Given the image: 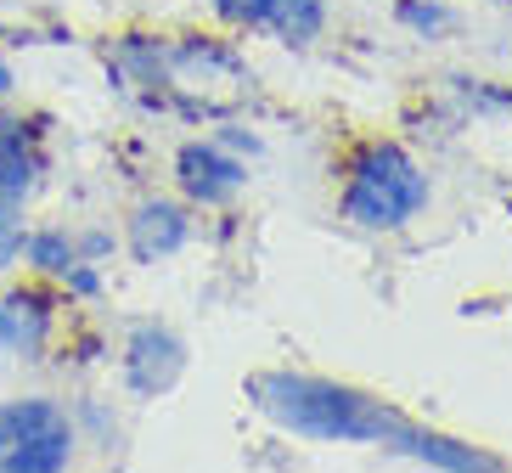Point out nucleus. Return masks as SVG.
<instances>
[{
  "mask_svg": "<svg viewBox=\"0 0 512 473\" xmlns=\"http://www.w3.org/2000/svg\"><path fill=\"white\" fill-rule=\"evenodd\" d=\"M248 400L265 417L299 434V440H338V445H389L400 457H417L428 468H456V473H496L501 462L490 451H473L462 440L428 434V428L406 423L400 412H389L383 400L349 389L332 378H304V372H259L248 378Z\"/></svg>",
  "mask_w": 512,
  "mask_h": 473,
  "instance_id": "obj_1",
  "label": "nucleus"
},
{
  "mask_svg": "<svg viewBox=\"0 0 512 473\" xmlns=\"http://www.w3.org/2000/svg\"><path fill=\"white\" fill-rule=\"evenodd\" d=\"M428 203V175L411 164L406 147L394 141H372L355 164H349L344 186V214L366 231H394Z\"/></svg>",
  "mask_w": 512,
  "mask_h": 473,
  "instance_id": "obj_2",
  "label": "nucleus"
},
{
  "mask_svg": "<svg viewBox=\"0 0 512 473\" xmlns=\"http://www.w3.org/2000/svg\"><path fill=\"white\" fill-rule=\"evenodd\" d=\"M74 457V423L57 400H6L0 406V473H57Z\"/></svg>",
  "mask_w": 512,
  "mask_h": 473,
  "instance_id": "obj_3",
  "label": "nucleus"
},
{
  "mask_svg": "<svg viewBox=\"0 0 512 473\" xmlns=\"http://www.w3.org/2000/svg\"><path fill=\"white\" fill-rule=\"evenodd\" d=\"M175 175H181V192L192 203H203V209H214V203H231L248 186V169L237 164V158L226 153V147H214V141H192V147H181V158H175Z\"/></svg>",
  "mask_w": 512,
  "mask_h": 473,
  "instance_id": "obj_4",
  "label": "nucleus"
},
{
  "mask_svg": "<svg viewBox=\"0 0 512 473\" xmlns=\"http://www.w3.org/2000/svg\"><path fill=\"white\" fill-rule=\"evenodd\" d=\"M181 367H186V350L169 327H136L130 344H124V383L136 395H164L169 383L181 378Z\"/></svg>",
  "mask_w": 512,
  "mask_h": 473,
  "instance_id": "obj_5",
  "label": "nucleus"
},
{
  "mask_svg": "<svg viewBox=\"0 0 512 473\" xmlns=\"http://www.w3.org/2000/svg\"><path fill=\"white\" fill-rule=\"evenodd\" d=\"M51 338V293L17 288L0 299V350H12L17 361H40Z\"/></svg>",
  "mask_w": 512,
  "mask_h": 473,
  "instance_id": "obj_6",
  "label": "nucleus"
},
{
  "mask_svg": "<svg viewBox=\"0 0 512 473\" xmlns=\"http://www.w3.org/2000/svg\"><path fill=\"white\" fill-rule=\"evenodd\" d=\"M192 237V220H186L181 203H164V198H147L130 220V248H136V260H169L175 248H186Z\"/></svg>",
  "mask_w": 512,
  "mask_h": 473,
  "instance_id": "obj_7",
  "label": "nucleus"
},
{
  "mask_svg": "<svg viewBox=\"0 0 512 473\" xmlns=\"http://www.w3.org/2000/svg\"><path fill=\"white\" fill-rule=\"evenodd\" d=\"M34 181H40L34 130L23 119H6V113H0V209H17V203L34 192Z\"/></svg>",
  "mask_w": 512,
  "mask_h": 473,
  "instance_id": "obj_8",
  "label": "nucleus"
},
{
  "mask_svg": "<svg viewBox=\"0 0 512 473\" xmlns=\"http://www.w3.org/2000/svg\"><path fill=\"white\" fill-rule=\"evenodd\" d=\"M265 29H271L276 40H287V46H304V40H316V34L327 29V6H321V0H276Z\"/></svg>",
  "mask_w": 512,
  "mask_h": 473,
  "instance_id": "obj_9",
  "label": "nucleus"
},
{
  "mask_svg": "<svg viewBox=\"0 0 512 473\" xmlns=\"http://www.w3.org/2000/svg\"><path fill=\"white\" fill-rule=\"evenodd\" d=\"M23 260H29L34 271H46V276H62L79 260V248H74L68 231H29V237H23Z\"/></svg>",
  "mask_w": 512,
  "mask_h": 473,
  "instance_id": "obj_10",
  "label": "nucleus"
},
{
  "mask_svg": "<svg viewBox=\"0 0 512 473\" xmlns=\"http://www.w3.org/2000/svg\"><path fill=\"white\" fill-rule=\"evenodd\" d=\"M394 17H400L406 29H417L422 40H428V34H445L456 23V17L445 12V6H434V0H428V6H422V0H400V12H394Z\"/></svg>",
  "mask_w": 512,
  "mask_h": 473,
  "instance_id": "obj_11",
  "label": "nucleus"
},
{
  "mask_svg": "<svg viewBox=\"0 0 512 473\" xmlns=\"http://www.w3.org/2000/svg\"><path fill=\"white\" fill-rule=\"evenodd\" d=\"M271 6L276 0H214V12L226 17V23H237V29H265Z\"/></svg>",
  "mask_w": 512,
  "mask_h": 473,
  "instance_id": "obj_12",
  "label": "nucleus"
},
{
  "mask_svg": "<svg viewBox=\"0 0 512 473\" xmlns=\"http://www.w3.org/2000/svg\"><path fill=\"white\" fill-rule=\"evenodd\" d=\"M23 254V220H17V209H0V271Z\"/></svg>",
  "mask_w": 512,
  "mask_h": 473,
  "instance_id": "obj_13",
  "label": "nucleus"
},
{
  "mask_svg": "<svg viewBox=\"0 0 512 473\" xmlns=\"http://www.w3.org/2000/svg\"><path fill=\"white\" fill-rule=\"evenodd\" d=\"M107 248H113V243H107L102 231H91V237H85V254H107Z\"/></svg>",
  "mask_w": 512,
  "mask_h": 473,
  "instance_id": "obj_14",
  "label": "nucleus"
},
{
  "mask_svg": "<svg viewBox=\"0 0 512 473\" xmlns=\"http://www.w3.org/2000/svg\"><path fill=\"white\" fill-rule=\"evenodd\" d=\"M12 85H17V79H12V62L0 57V96H12Z\"/></svg>",
  "mask_w": 512,
  "mask_h": 473,
  "instance_id": "obj_15",
  "label": "nucleus"
},
{
  "mask_svg": "<svg viewBox=\"0 0 512 473\" xmlns=\"http://www.w3.org/2000/svg\"><path fill=\"white\" fill-rule=\"evenodd\" d=\"M507 214H512V203H507Z\"/></svg>",
  "mask_w": 512,
  "mask_h": 473,
  "instance_id": "obj_16",
  "label": "nucleus"
}]
</instances>
